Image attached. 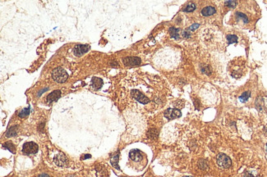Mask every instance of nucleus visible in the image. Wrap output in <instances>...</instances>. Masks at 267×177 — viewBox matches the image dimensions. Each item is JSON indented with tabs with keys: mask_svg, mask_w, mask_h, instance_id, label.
<instances>
[{
	"mask_svg": "<svg viewBox=\"0 0 267 177\" xmlns=\"http://www.w3.org/2000/svg\"><path fill=\"white\" fill-rule=\"evenodd\" d=\"M159 80L148 75H137L134 78L128 79L125 87L128 89L129 99L143 106H159L162 103V97L158 93L160 83Z\"/></svg>",
	"mask_w": 267,
	"mask_h": 177,
	"instance_id": "f257e3e1",
	"label": "nucleus"
},
{
	"mask_svg": "<svg viewBox=\"0 0 267 177\" xmlns=\"http://www.w3.org/2000/svg\"><path fill=\"white\" fill-rule=\"evenodd\" d=\"M228 69L230 71V75L233 78H241L244 75V72L246 70V62L242 57L236 58L231 62Z\"/></svg>",
	"mask_w": 267,
	"mask_h": 177,
	"instance_id": "f03ea898",
	"label": "nucleus"
},
{
	"mask_svg": "<svg viewBox=\"0 0 267 177\" xmlns=\"http://www.w3.org/2000/svg\"><path fill=\"white\" fill-rule=\"evenodd\" d=\"M51 157H52L53 162L54 165L60 167H66L69 165V161L68 157L59 151H54L51 154Z\"/></svg>",
	"mask_w": 267,
	"mask_h": 177,
	"instance_id": "7ed1b4c3",
	"label": "nucleus"
},
{
	"mask_svg": "<svg viewBox=\"0 0 267 177\" xmlns=\"http://www.w3.org/2000/svg\"><path fill=\"white\" fill-rule=\"evenodd\" d=\"M52 78L54 81L58 83H63L68 78V75L63 68L57 67L53 70Z\"/></svg>",
	"mask_w": 267,
	"mask_h": 177,
	"instance_id": "20e7f679",
	"label": "nucleus"
},
{
	"mask_svg": "<svg viewBox=\"0 0 267 177\" xmlns=\"http://www.w3.org/2000/svg\"><path fill=\"white\" fill-rule=\"evenodd\" d=\"M216 161H217V164L219 165V167H221V168H224V169H227L228 167H230L231 165H232L231 159L227 155L224 154H220L218 155Z\"/></svg>",
	"mask_w": 267,
	"mask_h": 177,
	"instance_id": "39448f33",
	"label": "nucleus"
},
{
	"mask_svg": "<svg viewBox=\"0 0 267 177\" xmlns=\"http://www.w3.org/2000/svg\"><path fill=\"white\" fill-rule=\"evenodd\" d=\"M38 151V146L34 142H27L24 143L22 152L25 154H36Z\"/></svg>",
	"mask_w": 267,
	"mask_h": 177,
	"instance_id": "423d86ee",
	"label": "nucleus"
},
{
	"mask_svg": "<svg viewBox=\"0 0 267 177\" xmlns=\"http://www.w3.org/2000/svg\"><path fill=\"white\" fill-rule=\"evenodd\" d=\"M181 112L177 108H169L165 112L164 116H165L169 120H173L175 118H178L181 117Z\"/></svg>",
	"mask_w": 267,
	"mask_h": 177,
	"instance_id": "0eeeda50",
	"label": "nucleus"
},
{
	"mask_svg": "<svg viewBox=\"0 0 267 177\" xmlns=\"http://www.w3.org/2000/svg\"><path fill=\"white\" fill-rule=\"evenodd\" d=\"M129 158L135 163H141L143 161V155L138 150H132L129 154Z\"/></svg>",
	"mask_w": 267,
	"mask_h": 177,
	"instance_id": "6e6552de",
	"label": "nucleus"
},
{
	"mask_svg": "<svg viewBox=\"0 0 267 177\" xmlns=\"http://www.w3.org/2000/svg\"><path fill=\"white\" fill-rule=\"evenodd\" d=\"M123 63L126 67H134L141 64V59L136 57H128L123 59Z\"/></svg>",
	"mask_w": 267,
	"mask_h": 177,
	"instance_id": "1a4fd4ad",
	"label": "nucleus"
},
{
	"mask_svg": "<svg viewBox=\"0 0 267 177\" xmlns=\"http://www.w3.org/2000/svg\"><path fill=\"white\" fill-rule=\"evenodd\" d=\"M88 50H89V47H88V46H87V45L78 44V45L75 46L73 51H74V53H75V55H76V56H78V57H80V56H81V55H83L85 52H87Z\"/></svg>",
	"mask_w": 267,
	"mask_h": 177,
	"instance_id": "9d476101",
	"label": "nucleus"
},
{
	"mask_svg": "<svg viewBox=\"0 0 267 177\" xmlns=\"http://www.w3.org/2000/svg\"><path fill=\"white\" fill-rule=\"evenodd\" d=\"M61 96V92L59 90H55V91L50 93L46 98V101L48 103H53L54 101H56L57 99H58Z\"/></svg>",
	"mask_w": 267,
	"mask_h": 177,
	"instance_id": "9b49d317",
	"label": "nucleus"
},
{
	"mask_svg": "<svg viewBox=\"0 0 267 177\" xmlns=\"http://www.w3.org/2000/svg\"><path fill=\"white\" fill-rule=\"evenodd\" d=\"M216 13V9L213 7H210V6H208V7H206L202 10V15L204 16H211L213 14H215Z\"/></svg>",
	"mask_w": 267,
	"mask_h": 177,
	"instance_id": "f8f14e48",
	"label": "nucleus"
},
{
	"mask_svg": "<svg viewBox=\"0 0 267 177\" xmlns=\"http://www.w3.org/2000/svg\"><path fill=\"white\" fill-rule=\"evenodd\" d=\"M103 85V81L100 78H93L91 81V87L95 89H99L101 88Z\"/></svg>",
	"mask_w": 267,
	"mask_h": 177,
	"instance_id": "ddd939ff",
	"label": "nucleus"
},
{
	"mask_svg": "<svg viewBox=\"0 0 267 177\" xmlns=\"http://www.w3.org/2000/svg\"><path fill=\"white\" fill-rule=\"evenodd\" d=\"M118 157H119V153L118 152L114 156L112 157V158L110 159V162H111L112 166L118 170L119 169V167H118Z\"/></svg>",
	"mask_w": 267,
	"mask_h": 177,
	"instance_id": "4468645a",
	"label": "nucleus"
},
{
	"mask_svg": "<svg viewBox=\"0 0 267 177\" xmlns=\"http://www.w3.org/2000/svg\"><path fill=\"white\" fill-rule=\"evenodd\" d=\"M179 31H180V30H179V29L175 28V27H171V28L169 29L170 36L172 37V38H174V39H176L179 38V34H178V32Z\"/></svg>",
	"mask_w": 267,
	"mask_h": 177,
	"instance_id": "2eb2a0df",
	"label": "nucleus"
},
{
	"mask_svg": "<svg viewBox=\"0 0 267 177\" xmlns=\"http://www.w3.org/2000/svg\"><path fill=\"white\" fill-rule=\"evenodd\" d=\"M3 148H4V149H8V150H9L10 152H12L13 154L15 153V147H14V145L13 144V143H11V142H6L5 143H3Z\"/></svg>",
	"mask_w": 267,
	"mask_h": 177,
	"instance_id": "dca6fc26",
	"label": "nucleus"
},
{
	"mask_svg": "<svg viewBox=\"0 0 267 177\" xmlns=\"http://www.w3.org/2000/svg\"><path fill=\"white\" fill-rule=\"evenodd\" d=\"M17 132V126H13L7 131V136L11 137V136L16 135Z\"/></svg>",
	"mask_w": 267,
	"mask_h": 177,
	"instance_id": "f3484780",
	"label": "nucleus"
},
{
	"mask_svg": "<svg viewBox=\"0 0 267 177\" xmlns=\"http://www.w3.org/2000/svg\"><path fill=\"white\" fill-rule=\"evenodd\" d=\"M147 135L150 139H155L158 135V130L156 129H150L147 133Z\"/></svg>",
	"mask_w": 267,
	"mask_h": 177,
	"instance_id": "a211bd4d",
	"label": "nucleus"
},
{
	"mask_svg": "<svg viewBox=\"0 0 267 177\" xmlns=\"http://www.w3.org/2000/svg\"><path fill=\"white\" fill-rule=\"evenodd\" d=\"M250 97H251V93H250V92H244L243 94L239 97V99H240V101L243 102V103H246V102L248 100Z\"/></svg>",
	"mask_w": 267,
	"mask_h": 177,
	"instance_id": "6ab92c4d",
	"label": "nucleus"
},
{
	"mask_svg": "<svg viewBox=\"0 0 267 177\" xmlns=\"http://www.w3.org/2000/svg\"><path fill=\"white\" fill-rule=\"evenodd\" d=\"M227 40H228V43L229 44L236 43L238 41V37L234 35V34H228V35H227Z\"/></svg>",
	"mask_w": 267,
	"mask_h": 177,
	"instance_id": "aec40b11",
	"label": "nucleus"
},
{
	"mask_svg": "<svg viewBox=\"0 0 267 177\" xmlns=\"http://www.w3.org/2000/svg\"><path fill=\"white\" fill-rule=\"evenodd\" d=\"M198 167H199L202 170L207 169V167H208V164H207L206 161V160H204V159L200 160L199 162H198Z\"/></svg>",
	"mask_w": 267,
	"mask_h": 177,
	"instance_id": "412c9836",
	"label": "nucleus"
},
{
	"mask_svg": "<svg viewBox=\"0 0 267 177\" xmlns=\"http://www.w3.org/2000/svg\"><path fill=\"white\" fill-rule=\"evenodd\" d=\"M195 9H196V4L193 3H191L187 6L186 8L184 9V12H188V13H190V12H193Z\"/></svg>",
	"mask_w": 267,
	"mask_h": 177,
	"instance_id": "4be33fe9",
	"label": "nucleus"
},
{
	"mask_svg": "<svg viewBox=\"0 0 267 177\" xmlns=\"http://www.w3.org/2000/svg\"><path fill=\"white\" fill-rule=\"evenodd\" d=\"M236 15H237V16H238V18L242 19V20L243 21L244 23H247V22H248V19H247V17L246 15H245V14H243V13H236Z\"/></svg>",
	"mask_w": 267,
	"mask_h": 177,
	"instance_id": "5701e85b",
	"label": "nucleus"
},
{
	"mask_svg": "<svg viewBox=\"0 0 267 177\" xmlns=\"http://www.w3.org/2000/svg\"><path fill=\"white\" fill-rule=\"evenodd\" d=\"M30 113V108L27 107V108H25L21 111L20 113H19V117H26V116H28Z\"/></svg>",
	"mask_w": 267,
	"mask_h": 177,
	"instance_id": "b1692460",
	"label": "nucleus"
},
{
	"mask_svg": "<svg viewBox=\"0 0 267 177\" xmlns=\"http://www.w3.org/2000/svg\"><path fill=\"white\" fill-rule=\"evenodd\" d=\"M225 5L229 8H234L237 6V2H235V1H226Z\"/></svg>",
	"mask_w": 267,
	"mask_h": 177,
	"instance_id": "393cba45",
	"label": "nucleus"
},
{
	"mask_svg": "<svg viewBox=\"0 0 267 177\" xmlns=\"http://www.w3.org/2000/svg\"><path fill=\"white\" fill-rule=\"evenodd\" d=\"M198 27H199V24H193V25H191V26L187 29V31H195V30H196Z\"/></svg>",
	"mask_w": 267,
	"mask_h": 177,
	"instance_id": "a878e982",
	"label": "nucleus"
},
{
	"mask_svg": "<svg viewBox=\"0 0 267 177\" xmlns=\"http://www.w3.org/2000/svg\"><path fill=\"white\" fill-rule=\"evenodd\" d=\"M38 177H50V175H48L47 174H41V175H39Z\"/></svg>",
	"mask_w": 267,
	"mask_h": 177,
	"instance_id": "bb28decb",
	"label": "nucleus"
},
{
	"mask_svg": "<svg viewBox=\"0 0 267 177\" xmlns=\"http://www.w3.org/2000/svg\"><path fill=\"white\" fill-rule=\"evenodd\" d=\"M264 133H265V135L267 136V125H265V128H264Z\"/></svg>",
	"mask_w": 267,
	"mask_h": 177,
	"instance_id": "cd10ccee",
	"label": "nucleus"
},
{
	"mask_svg": "<svg viewBox=\"0 0 267 177\" xmlns=\"http://www.w3.org/2000/svg\"><path fill=\"white\" fill-rule=\"evenodd\" d=\"M90 157H91V155L87 154V155H85V157H84L83 159H87V158H90Z\"/></svg>",
	"mask_w": 267,
	"mask_h": 177,
	"instance_id": "c85d7f7f",
	"label": "nucleus"
},
{
	"mask_svg": "<svg viewBox=\"0 0 267 177\" xmlns=\"http://www.w3.org/2000/svg\"><path fill=\"white\" fill-rule=\"evenodd\" d=\"M266 152H267V144H266Z\"/></svg>",
	"mask_w": 267,
	"mask_h": 177,
	"instance_id": "c756f323",
	"label": "nucleus"
},
{
	"mask_svg": "<svg viewBox=\"0 0 267 177\" xmlns=\"http://www.w3.org/2000/svg\"><path fill=\"white\" fill-rule=\"evenodd\" d=\"M184 177H191V176H184Z\"/></svg>",
	"mask_w": 267,
	"mask_h": 177,
	"instance_id": "7c9ffc66",
	"label": "nucleus"
}]
</instances>
